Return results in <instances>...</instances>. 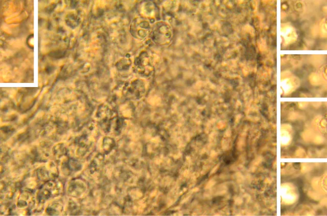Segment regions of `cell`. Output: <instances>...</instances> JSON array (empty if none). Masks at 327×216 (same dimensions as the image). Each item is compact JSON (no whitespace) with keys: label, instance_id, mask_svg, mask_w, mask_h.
I'll list each match as a JSON object with an SVG mask.
<instances>
[{"label":"cell","instance_id":"6da1fadb","mask_svg":"<svg viewBox=\"0 0 327 216\" xmlns=\"http://www.w3.org/2000/svg\"><path fill=\"white\" fill-rule=\"evenodd\" d=\"M153 41L159 46L170 44L172 38V31L170 27L165 22H158L154 26L152 34Z\"/></svg>","mask_w":327,"mask_h":216},{"label":"cell","instance_id":"7a4b0ae2","mask_svg":"<svg viewBox=\"0 0 327 216\" xmlns=\"http://www.w3.org/2000/svg\"><path fill=\"white\" fill-rule=\"evenodd\" d=\"M135 67L138 72L144 76H150L154 72L152 60L146 52H143L136 59Z\"/></svg>","mask_w":327,"mask_h":216},{"label":"cell","instance_id":"3957f363","mask_svg":"<svg viewBox=\"0 0 327 216\" xmlns=\"http://www.w3.org/2000/svg\"><path fill=\"white\" fill-rule=\"evenodd\" d=\"M150 26L148 22L144 18H135L130 26L132 36L138 39H144L150 34Z\"/></svg>","mask_w":327,"mask_h":216},{"label":"cell","instance_id":"277c9868","mask_svg":"<svg viewBox=\"0 0 327 216\" xmlns=\"http://www.w3.org/2000/svg\"><path fill=\"white\" fill-rule=\"evenodd\" d=\"M126 88L127 96L136 99L142 97L146 92L145 85L143 82L140 80L134 81L128 84Z\"/></svg>","mask_w":327,"mask_h":216},{"label":"cell","instance_id":"5b68a950","mask_svg":"<svg viewBox=\"0 0 327 216\" xmlns=\"http://www.w3.org/2000/svg\"><path fill=\"white\" fill-rule=\"evenodd\" d=\"M59 192L56 183L53 182H46L40 190L38 198L40 202H44L52 197L57 196Z\"/></svg>","mask_w":327,"mask_h":216},{"label":"cell","instance_id":"8992f818","mask_svg":"<svg viewBox=\"0 0 327 216\" xmlns=\"http://www.w3.org/2000/svg\"><path fill=\"white\" fill-rule=\"evenodd\" d=\"M122 70H128L129 68L130 64L131 62L129 59H124L121 62Z\"/></svg>","mask_w":327,"mask_h":216}]
</instances>
